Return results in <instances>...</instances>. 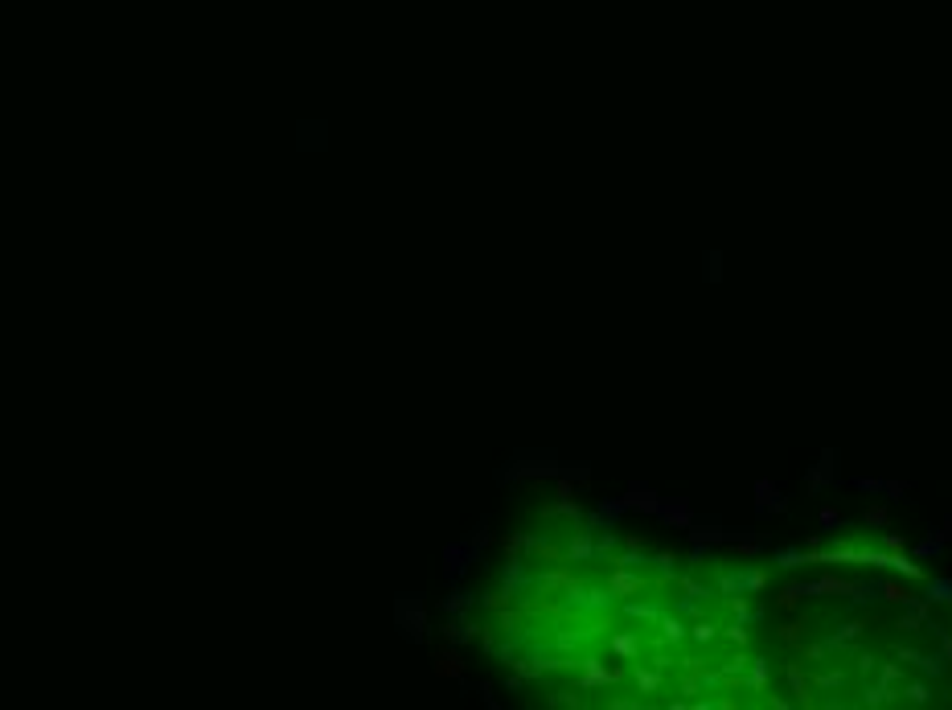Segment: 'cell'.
Returning a JSON list of instances; mask_svg holds the SVG:
<instances>
[{"label": "cell", "mask_w": 952, "mask_h": 710, "mask_svg": "<svg viewBox=\"0 0 952 710\" xmlns=\"http://www.w3.org/2000/svg\"><path fill=\"white\" fill-rule=\"evenodd\" d=\"M788 686H792V694L805 702V706H813V694H809V682H805V673H801V665H788Z\"/></svg>", "instance_id": "44dd1931"}, {"label": "cell", "mask_w": 952, "mask_h": 710, "mask_svg": "<svg viewBox=\"0 0 952 710\" xmlns=\"http://www.w3.org/2000/svg\"><path fill=\"white\" fill-rule=\"evenodd\" d=\"M899 678H903V673H899V665H891V661L879 665V682H882V686H895Z\"/></svg>", "instance_id": "836d02e7"}, {"label": "cell", "mask_w": 952, "mask_h": 710, "mask_svg": "<svg viewBox=\"0 0 952 710\" xmlns=\"http://www.w3.org/2000/svg\"><path fill=\"white\" fill-rule=\"evenodd\" d=\"M817 521H821V530H825V534L850 530V518H846V513H837L833 505H821V509H817Z\"/></svg>", "instance_id": "2e32d148"}, {"label": "cell", "mask_w": 952, "mask_h": 710, "mask_svg": "<svg viewBox=\"0 0 952 710\" xmlns=\"http://www.w3.org/2000/svg\"><path fill=\"white\" fill-rule=\"evenodd\" d=\"M948 608H952V604H948Z\"/></svg>", "instance_id": "60d3db41"}, {"label": "cell", "mask_w": 952, "mask_h": 710, "mask_svg": "<svg viewBox=\"0 0 952 710\" xmlns=\"http://www.w3.org/2000/svg\"><path fill=\"white\" fill-rule=\"evenodd\" d=\"M677 587H682V592L690 595V599H702V604L710 599V587H706V583H698L694 575H677Z\"/></svg>", "instance_id": "7402d4cb"}, {"label": "cell", "mask_w": 952, "mask_h": 710, "mask_svg": "<svg viewBox=\"0 0 952 710\" xmlns=\"http://www.w3.org/2000/svg\"><path fill=\"white\" fill-rule=\"evenodd\" d=\"M903 698H907V702H915V706H928V702H932V690L924 686V682H911V686L903 690Z\"/></svg>", "instance_id": "4316f807"}, {"label": "cell", "mask_w": 952, "mask_h": 710, "mask_svg": "<svg viewBox=\"0 0 952 710\" xmlns=\"http://www.w3.org/2000/svg\"><path fill=\"white\" fill-rule=\"evenodd\" d=\"M657 628H661V640H665V644H677V640H686L690 637V624H682V620H677V616L669 612H661V620H657Z\"/></svg>", "instance_id": "7c38bea8"}, {"label": "cell", "mask_w": 952, "mask_h": 710, "mask_svg": "<svg viewBox=\"0 0 952 710\" xmlns=\"http://www.w3.org/2000/svg\"><path fill=\"white\" fill-rule=\"evenodd\" d=\"M632 682H637V690L641 694H657V690L665 686V669H657V665L649 661V665H632Z\"/></svg>", "instance_id": "ba28073f"}, {"label": "cell", "mask_w": 952, "mask_h": 710, "mask_svg": "<svg viewBox=\"0 0 952 710\" xmlns=\"http://www.w3.org/2000/svg\"><path fill=\"white\" fill-rule=\"evenodd\" d=\"M882 595H887V599H891V604H907V592H903V583H891V579H887V583H882Z\"/></svg>", "instance_id": "1f68e13d"}, {"label": "cell", "mask_w": 952, "mask_h": 710, "mask_svg": "<svg viewBox=\"0 0 952 710\" xmlns=\"http://www.w3.org/2000/svg\"><path fill=\"white\" fill-rule=\"evenodd\" d=\"M862 521H866V525H887V509H882V505H870V509L862 513Z\"/></svg>", "instance_id": "d590c367"}, {"label": "cell", "mask_w": 952, "mask_h": 710, "mask_svg": "<svg viewBox=\"0 0 952 710\" xmlns=\"http://www.w3.org/2000/svg\"><path fill=\"white\" fill-rule=\"evenodd\" d=\"M727 640H731V644H739V649H743V644H747V624H727Z\"/></svg>", "instance_id": "d6a6232c"}, {"label": "cell", "mask_w": 952, "mask_h": 710, "mask_svg": "<svg viewBox=\"0 0 952 710\" xmlns=\"http://www.w3.org/2000/svg\"><path fill=\"white\" fill-rule=\"evenodd\" d=\"M784 509H788L784 489H780L776 480L760 476V480H756V513H760V518H772V513H784Z\"/></svg>", "instance_id": "7a4b0ae2"}, {"label": "cell", "mask_w": 952, "mask_h": 710, "mask_svg": "<svg viewBox=\"0 0 952 710\" xmlns=\"http://www.w3.org/2000/svg\"><path fill=\"white\" fill-rule=\"evenodd\" d=\"M882 485L887 480H875V476H850V489H858V493H882Z\"/></svg>", "instance_id": "f1b7e54d"}, {"label": "cell", "mask_w": 952, "mask_h": 710, "mask_svg": "<svg viewBox=\"0 0 952 710\" xmlns=\"http://www.w3.org/2000/svg\"><path fill=\"white\" fill-rule=\"evenodd\" d=\"M915 669H924L928 678H944V673H948V661H944V653H940V657H932V653H924V657L915 661Z\"/></svg>", "instance_id": "cb8c5ba5"}, {"label": "cell", "mask_w": 952, "mask_h": 710, "mask_svg": "<svg viewBox=\"0 0 952 710\" xmlns=\"http://www.w3.org/2000/svg\"><path fill=\"white\" fill-rule=\"evenodd\" d=\"M887 571H899V575H903V579H920V575H924V571L915 567V559H911V554H903V550H891V567Z\"/></svg>", "instance_id": "e0dca14e"}, {"label": "cell", "mask_w": 952, "mask_h": 710, "mask_svg": "<svg viewBox=\"0 0 952 710\" xmlns=\"http://www.w3.org/2000/svg\"><path fill=\"white\" fill-rule=\"evenodd\" d=\"M727 604H731V612H735L739 624H760L763 620V604H751L747 595H722Z\"/></svg>", "instance_id": "9c48e42d"}, {"label": "cell", "mask_w": 952, "mask_h": 710, "mask_svg": "<svg viewBox=\"0 0 952 710\" xmlns=\"http://www.w3.org/2000/svg\"><path fill=\"white\" fill-rule=\"evenodd\" d=\"M747 665H751V657H747V653H735L731 661L722 665V682H727V686H731V682H739V673H743Z\"/></svg>", "instance_id": "484cf974"}, {"label": "cell", "mask_w": 952, "mask_h": 710, "mask_svg": "<svg viewBox=\"0 0 952 710\" xmlns=\"http://www.w3.org/2000/svg\"><path fill=\"white\" fill-rule=\"evenodd\" d=\"M801 633H805V624H796V620H792V624H784V628H780V640L796 644V640H801Z\"/></svg>", "instance_id": "74e56055"}, {"label": "cell", "mask_w": 952, "mask_h": 710, "mask_svg": "<svg viewBox=\"0 0 952 710\" xmlns=\"http://www.w3.org/2000/svg\"><path fill=\"white\" fill-rule=\"evenodd\" d=\"M743 686H747V690H760V694L768 690V661H763V657L747 665V678H743Z\"/></svg>", "instance_id": "ac0fdd59"}, {"label": "cell", "mask_w": 952, "mask_h": 710, "mask_svg": "<svg viewBox=\"0 0 952 710\" xmlns=\"http://www.w3.org/2000/svg\"><path fill=\"white\" fill-rule=\"evenodd\" d=\"M805 563H813L809 546H780V550H776V567L792 571V567H805Z\"/></svg>", "instance_id": "4fadbf2b"}, {"label": "cell", "mask_w": 952, "mask_h": 710, "mask_svg": "<svg viewBox=\"0 0 952 710\" xmlns=\"http://www.w3.org/2000/svg\"><path fill=\"white\" fill-rule=\"evenodd\" d=\"M879 595H882V583H879V579H858L854 587H850V595H846V599H850L854 608H866V604H875Z\"/></svg>", "instance_id": "8fae6325"}, {"label": "cell", "mask_w": 952, "mask_h": 710, "mask_svg": "<svg viewBox=\"0 0 952 710\" xmlns=\"http://www.w3.org/2000/svg\"><path fill=\"white\" fill-rule=\"evenodd\" d=\"M862 706H887V702H895V694H891V686H866L862 690V698H858Z\"/></svg>", "instance_id": "ffe728a7"}, {"label": "cell", "mask_w": 952, "mask_h": 710, "mask_svg": "<svg viewBox=\"0 0 952 710\" xmlns=\"http://www.w3.org/2000/svg\"><path fill=\"white\" fill-rule=\"evenodd\" d=\"M924 599H928V604H952V575L928 579V583H924Z\"/></svg>", "instance_id": "9a60e30c"}, {"label": "cell", "mask_w": 952, "mask_h": 710, "mask_svg": "<svg viewBox=\"0 0 952 710\" xmlns=\"http://www.w3.org/2000/svg\"><path fill=\"white\" fill-rule=\"evenodd\" d=\"M690 637H694V644H710V640L718 637V624H710V620L698 616V620L690 624Z\"/></svg>", "instance_id": "603a6c76"}, {"label": "cell", "mask_w": 952, "mask_h": 710, "mask_svg": "<svg viewBox=\"0 0 952 710\" xmlns=\"http://www.w3.org/2000/svg\"><path fill=\"white\" fill-rule=\"evenodd\" d=\"M661 493L657 489H649V485H628V493H624V505L628 509H641V513H657L661 509Z\"/></svg>", "instance_id": "8992f818"}, {"label": "cell", "mask_w": 952, "mask_h": 710, "mask_svg": "<svg viewBox=\"0 0 952 710\" xmlns=\"http://www.w3.org/2000/svg\"><path fill=\"white\" fill-rule=\"evenodd\" d=\"M620 612L628 616V620H644V624H657V620H661V612H665V604H661V599H632V595H624Z\"/></svg>", "instance_id": "5b68a950"}, {"label": "cell", "mask_w": 952, "mask_h": 710, "mask_svg": "<svg viewBox=\"0 0 952 710\" xmlns=\"http://www.w3.org/2000/svg\"><path fill=\"white\" fill-rule=\"evenodd\" d=\"M833 480H837V451L825 448V451H821V460H817L809 473H805V485H809L813 493H821V489H825V485H833Z\"/></svg>", "instance_id": "277c9868"}, {"label": "cell", "mask_w": 952, "mask_h": 710, "mask_svg": "<svg viewBox=\"0 0 952 710\" xmlns=\"http://www.w3.org/2000/svg\"><path fill=\"white\" fill-rule=\"evenodd\" d=\"M653 518L661 521V525H673V530H690L694 525V513H690L686 501H661V509H657Z\"/></svg>", "instance_id": "52a82bcc"}, {"label": "cell", "mask_w": 952, "mask_h": 710, "mask_svg": "<svg viewBox=\"0 0 952 710\" xmlns=\"http://www.w3.org/2000/svg\"><path fill=\"white\" fill-rule=\"evenodd\" d=\"M854 661H858V673H870V669H875V657H870V653H858L854 649Z\"/></svg>", "instance_id": "ab89813d"}, {"label": "cell", "mask_w": 952, "mask_h": 710, "mask_svg": "<svg viewBox=\"0 0 952 710\" xmlns=\"http://www.w3.org/2000/svg\"><path fill=\"white\" fill-rule=\"evenodd\" d=\"M706 280H710V284L722 280V251H710V255H706Z\"/></svg>", "instance_id": "f546056e"}, {"label": "cell", "mask_w": 952, "mask_h": 710, "mask_svg": "<svg viewBox=\"0 0 952 710\" xmlns=\"http://www.w3.org/2000/svg\"><path fill=\"white\" fill-rule=\"evenodd\" d=\"M903 538H899V534H891V530H887V534H882V550H903Z\"/></svg>", "instance_id": "f35d334b"}, {"label": "cell", "mask_w": 952, "mask_h": 710, "mask_svg": "<svg viewBox=\"0 0 952 710\" xmlns=\"http://www.w3.org/2000/svg\"><path fill=\"white\" fill-rule=\"evenodd\" d=\"M850 579H841V575H821V579H809V583H792V592L796 595H850Z\"/></svg>", "instance_id": "3957f363"}, {"label": "cell", "mask_w": 952, "mask_h": 710, "mask_svg": "<svg viewBox=\"0 0 952 710\" xmlns=\"http://www.w3.org/2000/svg\"><path fill=\"white\" fill-rule=\"evenodd\" d=\"M612 653H616L620 661H637L641 657V637L637 633H616L612 637Z\"/></svg>", "instance_id": "5bb4252c"}, {"label": "cell", "mask_w": 952, "mask_h": 710, "mask_svg": "<svg viewBox=\"0 0 952 710\" xmlns=\"http://www.w3.org/2000/svg\"><path fill=\"white\" fill-rule=\"evenodd\" d=\"M768 587V575L760 567H743V571H722L718 575V592L722 595H760Z\"/></svg>", "instance_id": "6da1fadb"}, {"label": "cell", "mask_w": 952, "mask_h": 710, "mask_svg": "<svg viewBox=\"0 0 952 710\" xmlns=\"http://www.w3.org/2000/svg\"><path fill=\"white\" fill-rule=\"evenodd\" d=\"M940 550H944V542H940V538L932 534V538H920V542L911 546V559H936Z\"/></svg>", "instance_id": "d4e9b609"}, {"label": "cell", "mask_w": 952, "mask_h": 710, "mask_svg": "<svg viewBox=\"0 0 952 710\" xmlns=\"http://www.w3.org/2000/svg\"><path fill=\"white\" fill-rule=\"evenodd\" d=\"M682 694H686V702H694V698L702 694V682H698V673H686V678H682Z\"/></svg>", "instance_id": "4dcf8cb0"}, {"label": "cell", "mask_w": 952, "mask_h": 710, "mask_svg": "<svg viewBox=\"0 0 952 710\" xmlns=\"http://www.w3.org/2000/svg\"><path fill=\"white\" fill-rule=\"evenodd\" d=\"M846 682H850L846 673H825V678H817V686H821V690H841Z\"/></svg>", "instance_id": "e575fe53"}, {"label": "cell", "mask_w": 952, "mask_h": 710, "mask_svg": "<svg viewBox=\"0 0 952 710\" xmlns=\"http://www.w3.org/2000/svg\"><path fill=\"white\" fill-rule=\"evenodd\" d=\"M907 493H911L907 480H887V485H882V497L887 501H907Z\"/></svg>", "instance_id": "83f0119b"}, {"label": "cell", "mask_w": 952, "mask_h": 710, "mask_svg": "<svg viewBox=\"0 0 952 710\" xmlns=\"http://www.w3.org/2000/svg\"><path fill=\"white\" fill-rule=\"evenodd\" d=\"M649 563L657 567V575H661V583H665V579H677V554H673V550H661V554H653Z\"/></svg>", "instance_id": "d6986e66"}, {"label": "cell", "mask_w": 952, "mask_h": 710, "mask_svg": "<svg viewBox=\"0 0 952 710\" xmlns=\"http://www.w3.org/2000/svg\"><path fill=\"white\" fill-rule=\"evenodd\" d=\"M866 633V624H858V620H850V624H841L833 637H825V649L829 653H841V649H854V640Z\"/></svg>", "instance_id": "30bf717a"}, {"label": "cell", "mask_w": 952, "mask_h": 710, "mask_svg": "<svg viewBox=\"0 0 952 710\" xmlns=\"http://www.w3.org/2000/svg\"><path fill=\"white\" fill-rule=\"evenodd\" d=\"M928 628L940 637V644H944V661L952 665V637H948V628H940V624H928Z\"/></svg>", "instance_id": "8d00e7d4"}]
</instances>
